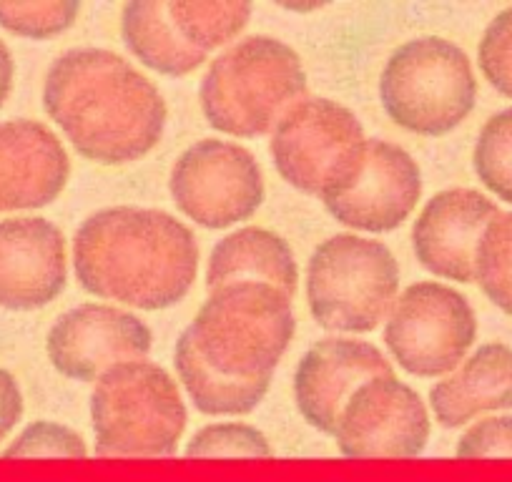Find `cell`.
Returning <instances> with one entry per match:
<instances>
[{
	"label": "cell",
	"instance_id": "obj_22",
	"mask_svg": "<svg viewBox=\"0 0 512 482\" xmlns=\"http://www.w3.org/2000/svg\"><path fill=\"white\" fill-rule=\"evenodd\" d=\"M251 11L254 6L246 0H169V16L179 36L204 53L234 41Z\"/></svg>",
	"mask_w": 512,
	"mask_h": 482
},
{
	"label": "cell",
	"instance_id": "obj_11",
	"mask_svg": "<svg viewBox=\"0 0 512 482\" xmlns=\"http://www.w3.org/2000/svg\"><path fill=\"white\" fill-rule=\"evenodd\" d=\"M432 422L417 390L395 372L369 377L354 390L339 415L334 442L352 460L420 457L430 442Z\"/></svg>",
	"mask_w": 512,
	"mask_h": 482
},
{
	"label": "cell",
	"instance_id": "obj_12",
	"mask_svg": "<svg viewBox=\"0 0 512 482\" xmlns=\"http://www.w3.org/2000/svg\"><path fill=\"white\" fill-rule=\"evenodd\" d=\"M154 334L136 314L88 302L56 319L46 337L53 370L73 382H98L121 362L146 359Z\"/></svg>",
	"mask_w": 512,
	"mask_h": 482
},
{
	"label": "cell",
	"instance_id": "obj_15",
	"mask_svg": "<svg viewBox=\"0 0 512 482\" xmlns=\"http://www.w3.org/2000/svg\"><path fill=\"white\" fill-rule=\"evenodd\" d=\"M392 372V362L374 344L349 337L319 339L294 372V402L309 427L334 435L349 397L369 377Z\"/></svg>",
	"mask_w": 512,
	"mask_h": 482
},
{
	"label": "cell",
	"instance_id": "obj_20",
	"mask_svg": "<svg viewBox=\"0 0 512 482\" xmlns=\"http://www.w3.org/2000/svg\"><path fill=\"white\" fill-rule=\"evenodd\" d=\"M121 38L126 48L161 76H189L209 61L176 31L169 16V0H131L121 11Z\"/></svg>",
	"mask_w": 512,
	"mask_h": 482
},
{
	"label": "cell",
	"instance_id": "obj_24",
	"mask_svg": "<svg viewBox=\"0 0 512 482\" xmlns=\"http://www.w3.org/2000/svg\"><path fill=\"white\" fill-rule=\"evenodd\" d=\"M472 166L487 191L512 204V106L487 118L475 141Z\"/></svg>",
	"mask_w": 512,
	"mask_h": 482
},
{
	"label": "cell",
	"instance_id": "obj_29",
	"mask_svg": "<svg viewBox=\"0 0 512 482\" xmlns=\"http://www.w3.org/2000/svg\"><path fill=\"white\" fill-rule=\"evenodd\" d=\"M455 457H460V460L512 457V415L485 417V420L475 422L457 440Z\"/></svg>",
	"mask_w": 512,
	"mask_h": 482
},
{
	"label": "cell",
	"instance_id": "obj_21",
	"mask_svg": "<svg viewBox=\"0 0 512 482\" xmlns=\"http://www.w3.org/2000/svg\"><path fill=\"white\" fill-rule=\"evenodd\" d=\"M174 365L181 385L189 392L191 402L199 412L211 417L219 415H249L262 405L272 387V375L264 377H229L216 372L196 349L189 332L176 339Z\"/></svg>",
	"mask_w": 512,
	"mask_h": 482
},
{
	"label": "cell",
	"instance_id": "obj_32",
	"mask_svg": "<svg viewBox=\"0 0 512 482\" xmlns=\"http://www.w3.org/2000/svg\"><path fill=\"white\" fill-rule=\"evenodd\" d=\"M282 8H287V11H294V13H309V11H317V8H322L324 3H279Z\"/></svg>",
	"mask_w": 512,
	"mask_h": 482
},
{
	"label": "cell",
	"instance_id": "obj_17",
	"mask_svg": "<svg viewBox=\"0 0 512 482\" xmlns=\"http://www.w3.org/2000/svg\"><path fill=\"white\" fill-rule=\"evenodd\" d=\"M68 176L71 159L46 124L31 118L0 124V214L53 204Z\"/></svg>",
	"mask_w": 512,
	"mask_h": 482
},
{
	"label": "cell",
	"instance_id": "obj_19",
	"mask_svg": "<svg viewBox=\"0 0 512 482\" xmlns=\"http://www.w3.org/2000/svg\"><path fill=\"white\" fill-rule=\"evenodd\" d=\"M234 282H264L289 299L297 294L299 267L292 247L272 229L244 226L231 231L211 249L206 287H226Z\"/></svg>",
	"mask_w": 512,
	"mask_h": 482
},
{
	"label": "cell",
	"instance_id": "obj_1",
	"mask_svg": "<svg viewBox=\"0 0 512 482\" xmlns=\"http://www.w3.org/2000/svg\"><path fill=\"white\" fill-rule=\"evenodd\" d=\"M43 108L76 154L101 166L144 159L166 126L159 88L106 48L61 53L43 81Z\"/></svg>",
	"mask_w": 512,
	"mask_h": 482
},
{
	"label": "cell",
	"instance_id": "obj_30",
	"mask_svg": "<svg viewBox=\"0 0 512 482\" xmlns=\"http://www.w3.org/2000/svg\"><path fill=\"white\" fill-rule=\"evenodd\" d=\"M23 417V392L16 377L0 367V442L6 440Z\"/></svg>",
	"mask_w": 512,
	"mask_h": 482
},
{
	"label": "cell",
	"instance_id": "obj_26",
	"mask_svg": "<svg viewBox=\"0 0 512 482\" xmlns=\"http://www.w3.org/2000/svg\"><path fill=\"white\" fill-rule=\"evenodd\" d=\"M186 457H272L267 435L244 422L206 425L186 442Z\"/></svg>",
	"mask_w": 512,
	"mask_h": 482
},
{
	"label": "cell",
	"instance_id": "obj_8",
	"mask_svg": "<svg viewBox=\"0 0 512 482\" xmlns=\"http://www.w3.org/2000/svg\"><path fill=\"white\" fill-rule=\"evenodd\" d=\"M422 196L417 161L390 141L364 139L329 169L319 199L349 229L387 234L405 224Z\"/></svg>",
	"mask_w": 512,
	"mask_h": 482
},
{
	"label": "cell",
	"instance_id": "obj_23",
	"mask_svg": "<svg viewBox=\"0 0 512 482\" xmlns=\"http://www.w3.org/2000/svg\"><path fill=\"white\" fill-rule=\"evenodd\" d=\"M475 282L482 294L512 317V211H500L475 249Z\"/></svg>",
	"mask_w": 512,
	"mask_h": 482
},
{
	"label": "cell",
	"instance_id": "obj_9",
	"mask_svg": "<svg viewBox=\"0 0 512 482\" xmlns=\"http://www.w3.org/2000/svg\"><path fill=\"white\" fill-rule=\"evenodd\" d=\"M477 339V317L465 294L440 282H415L384 319V344L412 377H445Z\"/></svg>",
	"mask_w": 512,
	"mask_h": 482
},
{
	"label": "cell",
	"instance_id": "obj_27",
	"mask_svg": "<svg viewBox=\"0 0 512 482\" xmlns=\"http://www.w3.org/2000/svg\"><path fill=\"white\" fill-rule=\"evenodd\" d=\"M86 455V440L76 430H71V427L51 420L31 422L3 450V457H8V460H26V457H68V460H83Z\"/></svg>",
	"mask_w": 512,
	"mask_h": 482
},
{
	"label": "cell",
	"instance_id": "obj_7",
	"mask_svg": "<svg viewBox=\"0 0 512 482\" xmlns=\"http://www.w3.org/2000/svg\"><path fill=\"white\" fill-rule=\"evenodd\" d=\"M400 292V264L382 241L329 236L309 257L307 302L329 332L367 334L387 319Z\"/></svg>",
	"mask_w": 512,
	"mask_h": 482
},
{
	"label": "cell",
	"instance_id": "obj_2",
	"mask_svg": "<svg viewBox=\"0 0 512 482\" xmlns=\"http://www.w3.org/2000/svg\"><path fill=\"white\" fill-rule=\"evenodd\" d=\"M73 269L93 297L159 312L194 287L199 247L189 226L166 211L111 206L78 226Z\"/></svg>",
	"mask_w": 512,
	"mask_h": 482
},
{
	"label": "cell",
	"instance_id": "obj_28",
	"mask_svg": "<svg viewBox=\"0 0 512 482\" xmlns=\"http://www.w3.org/2000/svg\"><path fill=\"white\" fill-rule=\"evenodd\" d=\"M477 63L487 83L512 98V6L487 23L477 46Z\"/></svg>",
	"mask_w": 512,
	"mask_h": 482
},
{
	"label": "cell",
	"instance_id": "obj_25",
	"mask_svg": "<svg viewBox=\"0 0 512 482\" xmlns=\"http://www.w3.org/2000/svg\"><path fill=\"white\" fill-rule=\"evenodd\" d=\"M78 13V0H0V26L31 41H46L68 31Z\"/></svg>",
	"mask_w": 512,
	"mask_h": 482
},
{
	"label": "cell",
	"instance_id": "obj_3",
	"mask_svg": "<svg viewBox=\"0 0 512 482\" xmlns=\"http://www.w3.org/2000/svg\"><path fill=\"white\" fill-rule=\"evenodd\" d=\"M307 93L302 58L272 36H246L226 48L201 78L199 101L219 134L256 139Z\"/></svg>",
	"mask_w": 512,
	"mask_h": 482
},
{
	"label": "cell",
	"instance_id": "obj_14",
	"mask_svg": "<svg viewBox=\"0 0 512 482\" xmlns=\"http://www.w3.org/2000/svg\"><path fill=\"white\" fill-rule=\"evenodd\" d=\"M68 282L63 231L43 216L0 221V307L36 312L61 297Z\"/></svg>",
	"mask_w": 512,
	"mask_h": 482
},
{
	"label": "cell",
	"instance_id": "obj_13",
	"mask_svg": "<svg viewBox=\"0 0 512 482\" xmlns=\"http://www.w3.org/2000/svg\"><path fill=\"white\" fill-rule=\"evenodd\" d=\"M364 141L359 118L332 98H302L272 131L274 166L297 191L319 196L329 169L354 144Z\"/></svg>",
	"mask_w": 512,
	"mask_h": 482
},
{
	"label": "cell",
	"instance_id": "obj_31",
	"mask_svg": "<svg viewBox=\"0 0 512 482\" xmlns=\"http://www.w3.org/2000/svg\"><path fill=\"white\" fill-rule=\"evenodd\" d=\"M13 81H16V61H13L11 48L6 46V41H0V108L11 96Z\"/></svg>",
	"mask_w": 512,
	"mask_h": 482
},
{
	"label": "cell",
	"instance_id": "obj_6",
	"mask_svg": "<svg viewBox=\"0 0 512 482\" xmlns=\"http://www.w3.org/2000/svg\"><path fill=\"white\" fill-rule=\"evenodd\" d=\"M379 101L400 129L432 139L450 134L477 103L470 58L440 36L405 41L384 63Z\"/></svg>",
	"mask_w": 512,
	"mask_h": 482
},
{
	"label": "cell",
	"instance_id": "obj_5",
	"mask_svg": "<svg viewBox=\"0 0 512 482\" xmlns=\"http://www.w3.org/2000/svg\"><path fill=\"white\" fill-rule=\"evenodd\" d=\"M96 455L169 457L186 430V405L164 367L136 359L111 367L91 395Z\"/></svg>",
	"mask_w": 512,
	"mask_h": 482
},
{
	"label": "cell",
	"instance_id": "obj_4",
	"mask_svg": "<svg viewBox=\"0 0 512 482\" xmlns=\"http://www.w3.org/2000/svg\"><path fill=\"white\" fill-rule=\"evenodd\" d=\"M201 357L229 377L272 375L297 332L292 299L264 282L214 289L189 324Z\"/></svg>",
	"mask_w": 512,
	"mask_h": 482
},
{
	"label": "cell",
	"instance_id": "obj_10",
	"mask_svg": "<svg viewBox=\"0 0 512 482\" xmlns=\"http://www.w3.org/2000/svg\"><path fill=\"white\" fill-rule=\"evenodd\" d=\"M169 191L191 221L204 229H229L264 204V176L244 146L201 139L176 159Z\"/></svg>",
	"mask_w": 512,
	"mask_h": 482
},
{
	"label": "cell",
	"instance_id": "obj_18",
	"mask_svg": "<svg viewBox=\"0 0 512 482\" xmlns=\"http://www.w3.org/2000/svg\"><path fill=\"white\" fill-rule=\"evenodd\" d=\"M430 407L445 430L467 425L485 412L512 410V347L502 342L477 347L455 375L432 387Z\"/></svg>",
	"mask_w": 512,
	"mask_h": 482
},
{
	"label": "cell",
	"instance_id": "obj_16",
	"mask_svg": "<svg viewBox=\"0 0 512 482\" xmlns=\"http://www.w3.org/2000/svg\"><path fill=\"white\" fill-rule=\"evenodd\" d=\"M500 206L475 189L432 196L412 226V249L422 267L457 284L475 282V249Z\"/></svg>",
	"mask_w": 512,
	"mask_h": 482
}]
</instances>
